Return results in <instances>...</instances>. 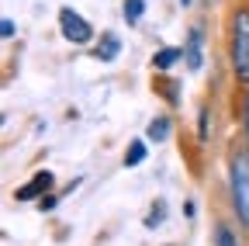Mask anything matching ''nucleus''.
<instances>
[{"label": "nucleus", "instance_id": "obj_3", "mask_svg": "<svg viewBox=\"0 0 249 246\" xmlns=\"http://www.w3.org/2000/svg\"><path fill=\"white\" fill-rule=\"evenodd\" d=\"M59 28H62V35H66L70 42H76V45H83V42L93 38L90 24H87L76 11H70V7H62V11H59Z\"/></svg>", "mask_w": 249, "mask_h": 246}, {"label": "nucleus", "instance_id": "obj_6", "mask_svg": "<svg viewBox=\"0 0 249 246\" xmlns=\"http://www.w3.org/2000/svg\"><path fill=\"white\" fill-rule=\"evenodd\" d=\"M166 135H170V121H166V118H156L152 125H149V139H152V142H163Z\"/></svg>", "mask_w": 249, "mask_h": 246}, {"label": "nucleus", "instance_id": "obj_9", "mask_svg": "<svg viewBox=\"0 0 249 246\" xmlns=\"http://www.w3.org/2000/svg\"><path fill=\"white\" fill-rule=\"evenodd\" d=\"M142 160H145V142H132L128 156H124V167H139Z\"/></svg>", "mask_w": 249, "mask_h": 246}, {"label": "nucleus", "instance_id": "obj_12", "mask_svg": "<svg viewBox=\"0 0 249 246\" xmlns=\"http://www.w3.org/2000/svg\"><path fill=\"white\" fill-rule=\"evenodd\" d=\"M160 222H163V205H156V211L145 219V226H160Z\"/></svg>", "mask_w": 249, "mask_h": 246}, {"label": "nucleus", "instance_id": "obj_8", "mask_svg": "<svg viewBox=\"0 0 249 246\" xmlns=\"http://www.w3.org/2000/svg\"><path fill=\"white\" fill-rule=\"evenodd\" d=\"M177 59H180V52H177V49H163L160 56L152 59V66H156V70H166V66H173V63H177Z\"/></svg>", "mask_w": 249, "mask_h": 246}, {"label": "nucleus", "instance_id": "obj_5", "mask_svg": "<svg viewBox=\"0 0 249 246\" xmlns=\"http://www.w3.org/2000/svg\"><path fill=\"white\" fill-rule=\"evenodd\" d=\"M187 66L201 70V28H194L191 38H187Z\"/></svg>", "mask_w": 249, "mask_h": 246}, {"label": "nucleus", "instance_id": "obj_15", "mask_svg": "<svg viewBox=\"0 0 249 246\" xmlns=\"http://www.w3.org/2000/svg\"><path fill=\"white\" fill-rule=\"evenodd\" d=\"M180 4H191V0H180Z\"/></svg>", "mask_w": 249, "mask_h": 246}, {"label": "nucleus", "instance_id": "obj_10", "mask_svg": "<svg viewBox=\"0 0 249 246\" xmlns=\"http://www.w3.org/2000/svg\"><path fill=\"white\" fill-rule=\"evenodd\" d=\"M118 56V38L114 35H104V45L97 49V59H114Z\"/></svg>", "mask_w": 249, "mask_h": 246}, {"label": "nucleus", "instance_id": "obj_7", "mask_svg": "<svg viewBox=\"0 0 249 246\" xmlns=\"http://www.w3.org/2000/svg\"><path fill=\"white\" fill-rule=\"evenodd\" d=\"M142 11H145V0H124V21L128 24H135L142 18Z\"/></svg>", "mask_w": 249, "mask_h": 246}, {"label": "nucleus", "instance_id": "obj_14", "mask_svg": "<svg viewBox=\"0 0 249 246\" xmlns=\"http://www.w3.org/2000/svg\"><path fill=\"white\" fill-rule=\"evenodd\" d=\"M208 135V111H201V139Z\"/></svg>", "mask_w": 249, "mask_h": 246}, {"label": "nucleus", "instance_id": "obj_2", "mask_svg": "<svg viewBox=\"0 0 249 246\" xmlns=\"http://www.w3.org/2000/svg\"><path fill=\"white\" fill-rule=\"evenodd\" d=\"M232 205H235V215L249 226V152L246 149L232 156Z\"/></svg>", "mask_w": 249, "mask_h": 246}, {"label": "nucleus", "instance_id": "obj_4", "mask_svg": "<svg viewBox=\"0 0 249 246\" xmlns=\"http://www.w3.org/2000/svg\"><path fill=\"white\" fill-rule=\"evenodd\" d=\"M52 188V173L45 170V173H35L31 177V184H24V188L18 191V201H31V198H38L42 191H49Z\"/></svg>", "mask_w": 249, "mask_h": 246}, {"label": "nucleus", "instance_id": "obj_11", "mask_svg": "<svg viewBox=\"0 0 249 246\" xmlns=\"http://www.w3.org/2000/svg\"><path fill=\"white\" fill-rule=\"evenodd\" d=\"M214 246H239V239L232 236L229 226H218V232H214Z\"/></svg>", "mask_w": 249, "mask_h": 246}, {"label": "nucleus", "instance_id": "obj_13", "mask_svg": "<svg viewBox=\"0 0 249 246\" xmlns=\"http://www.w3.org/2000/svg\"><path fill=\"white\" fill-rule=\"evenodd\" d=\"M242 129H246V139H249V94L242 101Z\"/></svg>", "mask_w": 249, "mask_h": 246}, {"label": "nucleus", "instance_id": "obj_1", "mask_svg": "<svg viewBox=\"0 0 249 246\" xmlns=\"http://www.w3.org/2000/svg\"><path fill=\"white\" fill-rule=\"evenodd\" d=\"M232 73L239 83H249V7H239L232 14Z\"/></svg>", "mask_w": 249, "mask_h": 246}]
</instances>
